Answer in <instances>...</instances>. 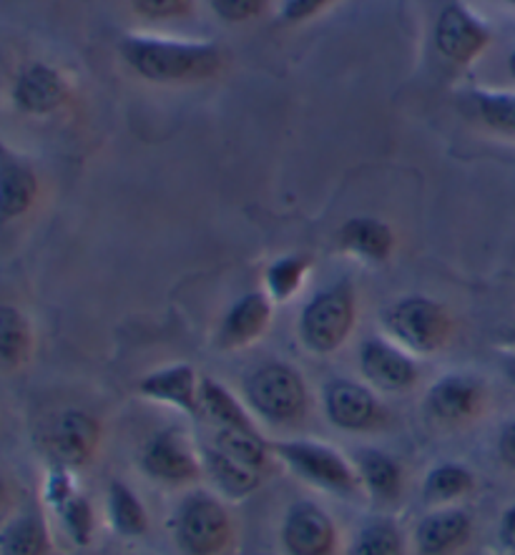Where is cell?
I'll return each mask as SVG.
<instances>
[{
	"instance_id": "1f68e13d",
	"label": "cell",
	"mask_w": 515,
	"mask_h": 555,
	"mask_svg": "<svg viewBox=\"0 0 515 555\" xmlns=\"http://www.w3.org/2000/svg\"><path fill=\"white\" fill-rule=\"evenodd\" d=\"M211 11L224 23H247L267 8V0H209Z\"/></svg>"
},
{
	"instance_id": "836d02e7",
	"label": "cell",
	"mask_w": 515,
	"mask_h": 555,
	"mask_svg": "<svg viewBox=\"0 0 515 555\" xmlns=\"http://www.w3.org/2000/svg\"><path fill=\"white\" fill-rule=\"evenodd\" d=\"M330 3H332V0H284V3H282V21L284 23H305Z\"/></svg>"
},
{
	"instance_id": "7402d4cb",
	"label": "cell",
	"mask_w": 515,
	"mask_h": 555,
	"mask_svg": "<svg viewBox=\"0 0 515 555\" xmlns=\"http://www.w3.org/2000/svg\"><path fill=\"white\" fill-rule=\"evenodd\" d=\"M202 465L204 470L209 473V478L217 482V488L229 498H244L255 493L259 488V470H252V467L236 463L234 457L214 448L202 450Z\"/></svg>"
},
{
	"instance_id": "f546056e",
	"label": "cell",
	"mask_w": 515,
	"mask_h": 555,
	"mask_svg": "<svg viewBox=\"0 0 515 555\" xmlns=\"http://www.w3.org/2000/svg\"><path fill=\"white\" fill-rule=\"evenodd\" d=\"M217 448L236 463L252 467V470H261L269 457V442L265 438H252V435L236 433V430H221L217 433Z\"/></svg>"
},
{
	"instance_id": "60d3db41",
	"label": "cell",
	"mask_w": 515,
	"mask_h": 555,
	"mask_svg": "<svg viewBox=\"0 0 515 555\" xmlns=\"http://www.w3.org/2000/svg\"><path fill=\"white\" fill-rule=\"evenodd\" d=\"M505 3H511V5H515V0H505Z\"/></svg>"
},
{
	"instance_id": "d590c367",
	"label": "cell",
	"mask_w": 515,
	"mask_h": 555,
	"mask_svg": "<svg viewBox=\"0 0 515 555\" xmlns=\"http://www.w3.org/2000/svg\"><path fill=\"white\" fill-rule=\"evenodd\" d=\"M501 541L505 543V548L515 551V505H511L508 511L503 513V520H501Z\"/></svg>"
},
{
	"instance_id": "e0dca14e",
	"label": "cell",
	"mask_w": 515,
	"mask_h": 555,
	"mask_svg": "<svg viewBox=\"0 0 515 555\" xmlns=\"http://www.w3.org/2000/svg\"><path fill=\"white\" fill-rule=\"evenodd\" d=\"M471 533V515L461 507H442V511H435L420 520L415 543L423 555H448L461 548Z\"/></svg>"
},
{
	"instance_id": "7c38bea8",
	"label": "cell",
	"mask_w": 515,
	"mask_h": 555,
	"mask_svg": "<svg viewBox=\"0 0 515 555\" xmlns=\"http://www.w3.org/2000/svg\"><path fill=\"white\" fill-rule=\"evenodd\" d=\"M324 412L330 423L343 430H370L379 423L383 410L368 387L352 383V379H335L324 390Z\"/></svg>"
},
{
	"instance_id": "d6a6232c",
	"label": "cell",
	"mask_w": 515,
	"mask_h": 555,
	"mask_svg": "<svg viewBox=\"0 0 515 555\" xmlns=\"http://www.w3.org/2000/svg\"><path fill=\"white\" fill-rule=\"evenodd\" d=\"M133 8H137V13L144 15V18L169 21L189 15V11H192V0H133Z\"/></svg>"
},
{
	"instance_id": "ffe728a7",
	"label": "cell",
	"mask_w": 515,
	"mask_h": 555,
	"mask_svg": "<svg viewBox=\"0 0 515 555\" xmlns=\"http://www.w3.org/2000/svg\"><path fill=\"white\" fill-rule=\"evenodd\" d=\"M199 400H202V410L211 420H217L221 430H236V433L252 435V438H261L259 427L252 423L247 410H244L240 400H236L224 385H219L217 379L202 377Z\"/></svg>"
},
{
	"instance_id": "ab89813d",
	"label": "cell",
	"mask_w": 515,
	"mask_h": 555,
	"mask_svg": "<svg viewBox=\"0 0 515 555\" xmlns=\"http://www.w3.org/2000/svg\"><path fill=\"white\" fill-rule=\"evenodd\" d=\"M511 339H513V343H515V327L511 330Z\"/></svg>"
},
{
	"instance_id": "8fae6325",
	"label": "cell",
	"mask_w": 515,
	"mask_h": 555,
	"mask_svg": "<svg viewBox=\"0 0 515 555\" xmlns=\"http://www.w3.org/2000/svg\"><path fill=\"white\" fill-rule=\"evenodd\" d=\"M486 402V387L471 375H446L427 390L425 408L435 420L461 425L478 415Z\"/></svg>"
},
{
	"instance_id": "6da1fadb",
	"label": "cell",
	"mask_w": 515,
	"mask_h": 555,
	"mask_svg": "<svg viewBox=\"0 0 515 555\" xmlns=\"http://www.w3.org/2000/svg\"><path fill=\"white\" fill-rule=\"evenodd\" d=\"M118 53L133 74L152 83L177 86L209 81L224 68V51L214 43L166 41L154 36H126Z\"/></svg>"
},
{
	"instance_id": "e575fe53",
	"label": "cell",
	"mask_w": 515,
	"mask_h": 555,
	"mask_svg": "<svg viewBox=\"0 0 515 555\" xmlns=\"http://www.w3.org/2000/svg\"><path fill=\"white\" fill-rule=\"evenodd\" d=\"M498 455L508 467L515 470V417L501 430V438H498Z\"/></svg>"
},
{
	"instance_id": "484cf974",
	"label": "cell",
	"mask_w": 515,
	"mask_h": 555,
	"mask_svg": "<svg viewBox=\"0 0 515 555\" xmlns=\"http://www.w3.org/2000/svg\"><path fill=\"white\" fill-rule=\"evenodd\" d=\"M473 486L475 478L465 465L442 463L427 473L423 495L427 503H450L458 501V498H465L473 490Z\"/></svg>"
},
{
	"instance_id": "f35d334b",
	"label": "cell",
	"mask_w": 515,
	"mask_h": 555,
	"mask_svg": "<svg viewBox=\"0 0 515 555\" xmlns=\"http://www.w3.org/2000/svg\"><path fill=\"white\" fill-rule=\"evenodd\" d=\"M508 68H511V74H513V78H515V51L511 53V61H508Z\"/></svg>"
},
{
	"instance_id": "30bf717a",
	"label": "cell",
	"mask_w": 515,
	"mask_h": 555,
	"mask_svg": "<svg viewBox=\"0 0 515 555\" xmlns=\"http://www.w3.org/2000/svg\"><path fill=\"white\" fill-rule=\"evenodd\" d=\"M282 543L289 555H330L335 548V522L320 505L295 503L284 518Z\"/></svg>"
},
{
	"instance_id": "d4e9b609",
	"label": "cell",
	"mask_w": 515,
	"mask_h": 555,
	"mask_svg": "<svg viewBox=\"0 0 515 555\" xmlns=\"http://www.w3.org/2000/svg\"><path fill=\"white\" fill-rule=\"evenodd\" d=\"M108 518L121 535L146 533L149 518L137 493L121 480H111L108 486Z\"/></svg>"
},
{
	"instance_id": "ba28073f",
	"label": "cell",
	"mask_w": 515,
	"mask_h": 555,
	"mask_svg": "<svg viewBox=\"0 0 515 555\" xmlns=\"http://www.w3.org/2000/svg\"><path fill=\"white\" fill-rule=\"evenodd\" d=\"M101 425L83 410H66L53 420L49 430L51 455L66 467L86 465L99 450Z\"/></svg>"
},
{
	"instance_id": "44dd1931",
	"label": "cell",
	"mask_w": 515,
	"mask_h": 555,
	"mask_svg": "<svg viewBox=\"0 0 515 555\" xmlns=\"http://www.w3.org/2000/svg\"><path fill=\"white\" fill-rule=\"evenodd\" d=\"M51 501L55 511L61 513L63 526L76 543L89 545L93 533V511L91 503L83 495H78L66 478V473L59 470L51 480Z\"/></svg>"
},
{
	"instance_id": "4dcf8cb0",
	"label": "cell",
	"mask_w": 515,
	"mask_h": 555,
	"mask_svg": "<svg viewBox=\"0 0 515 555\" xmlns=\"http://www.w3.org/2000/svg\"><path fill=\"white\" fill-rule=\"evenodd\" d=\"M467 99L473 101L475 114L480 116L482 124L495 131L515 133V96H511V93L475 91L467 93Z\"/></svg>"
},
{
	"instance_id": "f1b7e54d",
	"label": "cell",
	"mask_w": 515,
	"mask_h": 555,
	"mask_svg": "<svg viewBox=\"0 0 515 555\" xmlns=\"http://www.w3.org/2000/svg\"><path fill=\"white\" fill-rule=\"evenodd\" d=\"M350 555H405V538L392 520L368 522L355 535Z\"/></svg>"
},
{
	"instance_id": "9a60e30c",
	"label": "cell",
	"mask_w": 515,
	"mask_h": 555,
	"mask_svg": "<svg viewBox=\"0 0 515 555\" xmlns=\"http://www.w3.org/2000/svg\"><path fill=\"white\" fill-rule=\"evenodd\" d=\"M269 322H272V305L261 292H249L236 302L221 320L217 332L219 350H240L265 335Z\"/></svg>"
},
{
	"instance_id": "74e56055",
	"label": "cell",
	"mask_w": 515,
	"mask_h": 555,
	"mask_svg": "<svg viewBox=\"0 0 515 555\" xmlns=\"http://www.w3.org/2000/svg\"><path fill=\"white\" fill-rule=\"evenodd\" d=\"M505 377H508L511 385H515V357H511V360L505 362Z\"/></svg>"
},
{
	"instance_id": "5bb4252c",
	"label": "cell",
	"mask_w": 515,
	"mask_h": 555,
	"mask_svg": "<svg viewBox=\"0 0 515 555\" xmlns=\"http://www.w3.org/2000/svg\"><path fill=\"white\" fill-rule=\"evenodd\" d=\"M199 383L192 364H171V367L156 370L139 383V392L154 402H164L186 415H202Z\"/></svg>"
},
{
	"instance_id": "277c9868",
	"label": "cell",
	"mask_w": 515,
	"mask_h": 555,
	"mask_svg": "<svg viewBox=\"0 0 515 555\" xmlns=\"http://www.w3.org/2000/svg\"><path fill=\"white\" fill-rule=\"evenodd\" d=\"M383 322L395 343L417 354L438 352L450 339V314L427 297L400 299L387 309Z\"/></svg>"
},
{
	"instance_id": "4fadbf2b",
	"label": "cell",
	"mask_w": 515,
	"mask_h": 555,
	"mask_svg": "<svg viewBox=\"0 0 515 555\" xmlns=\"http://www.w3.org/2000/svg\"><path fill=\"white\" fill-rule=\"evenodd\" d=\"M360 367L372 385L387 392L408 390L417 383V364L410 360V354L377 337L362 343Z\"/></svg>"
},
{
	"instance_id": "cb8c5ba5",
	"label": "cell",
	"mask_w": 515,
	"mask_h": 555,
	"mask_svg": "<svg viewBox=\"0 0 515 555\" xmlns=\"http://www.w3.org/2000/svg\"><path fill=\"white\" fill-rule=\"evenodd\" d=\"M30 324L18 309L0 305V367H18L30 357Z\"/></svg>"
},
{
	"instance_id": "4316f807",
	"label": "cell",
	"mask_w": 515,
	"mask_h": 555,
	"mask_svg": "<svg viewBox=\"0 0 515 555\" xmlns=\"http://www.w3.org/2000/svg\"><path fill=\"white\" fill-rule=\"evenodd\" d=\"M46 548H49V535H46L41 518L36 515L15 518L0 533V553L3 555H46Z\"/></svg>"
},
{
	"instance_id": "7a4b0ae2",
	"label": "cell",
	"mask_w": 515,
	"mask_h": 555,
	"mask_svg": "<svg viewBox=\"0 0 515 555\" xmlns=\"http://www.w3.org/2000/svg\"><path fill=\"white\" fill-rule=\"evenodd\" d=\"M355 287L350 280L332 284L309 299L299 320V335L309 350L330 354L339 350L355 327Z\"/></svg>"
},
{
	"instance_id": "3957f363",
	"label": "cell",
	"mask_w": 515,
	"mask_h": 555,
	"mask_svg": "<svg viewBox=\"0 0 515 555\" xmlns=\"http://www.w3.org/2000/svg\"><path fill=\"white\" fill-rule=\"evenodd\" d=\"M244 398L267 423L289 425L305 417L309 395L302 375L295 367L272 362L252 372L244 385Z\"/></svg>"
},
{
	"instance_id": "8d00e7d4",
	"label": "cell",
	"mask_w": 515,
	"mask_h": 555,
	"mask_svg": "<svg viewBox=\"0 0 515 555\" xmlns=\"http://www.w3.org/2000/svg\"><path fill=\"white\" fill-rule=\"evenodd\" d=\"M5 507H8V490L3 486V480H0V520H3Z\"/></svg>"
},
{
	"instance_id": "83f0119b",
	"label": "cell",
	"mask_w": 515,
	"mask_h": 555,
	"mask_svg": "<svg viewBox=\"0 0 515 555\" xmlns=\"http://www.w3.org/2000/svg\"><path fill=\"white\" fill-rule=\"evenodd\" d=\"M307 272L309 259L299 257V254H289V257L272 261L265 274L269 297H272L274 302H289V299L302 289Z\"/></svg>"
},
{
	"instance_id": "603a6c76",
	"label": "cell",
	"mask_w": 515,
	"mask_h": 555,
	"mask_svg": "<svg viewBox=\"0 0 515 555\" xmlns=\"http://www.w3.org/2000/svg\"><path fill=\"white\" fill-rule=\"evenodd\" d=\"M358 475L362 486L375 501L390 503L402 490V467L395 463V457L379 450H360L358 453Z\"/></svg>"
},
{
	"instance_id": "9c48e42d",
	"label": "cell",
	"mask_w": 515,
	"mask_h": 555,
	"mask_svg": "<svg viewBox=\"0 0 515 555\" xmlns=\"http://www.w3.org/2000/svg\"><path fill=\"white\" fill-rule=\"evenodd\" d=\"M435 43L438 51L453 63H473L490 43L488 28L475 21L463 5L450 3L442 8L438 26H435Z\"/></svg>"
},
{
	"instance_id": "ac0fdd59",
	"label": "cell",
	"mask_w": 515,
	"mask_h": 555,
	"mask_svg": "<svg viewBox=\"0 0 515 555\" xmlns=\"http://www.w3.org/2000/svg\"><path fill=\"white\" fill-rule=\"evenodd\" d=\"M38 179L30 164L0 144V219H15L30 209Z\"/></svg>"
},
{
	"instance_id": "2e32d148",
	"label": "cell",
	"mask_w": 515,
	"mask_h": 555,
	"mask_svg": "<svg viewBox=\"0 0 515 555\" xmlns=\"http://www.w3.org/2000/svg\"><path fill=\"white\" fill-rule=\"evenodd\" d=\"M13 99L26 114H53L55 108H61L66 103L68 86L55 68L46 66V63H34L15 81Z\"/></svg>"
},
{
	"instance_id": "52a82bcc",
	"label": "cell",
	"mask_w": 515,
	"mask_h": 555,
	"mask_svg": "<svg viewBox=\"0 0 515 555\" xmlns=\"http://www.w3.org/2000/svg\"><path fill=\"white\" fill-rule=\"evenodd\" d=\"M141 465L152 478L162 482H192L199 478L202 460L181 430H164L146 442Z\"/></svg>"
},
{
	"instance_id": "d6986e66",
	"label": "cell",
	"mask_w": 515,
	"mask_h": 555,
	"mask_svg": "<svg viewBox=\"0 0 515 555\" xmlns=\"http://www.w3.org/2000/svg\"><path fill=\"white\" fill-rule=\"evenodd\" d=\"M337 244L364 261H387L395 249L392 229L375 217L347 219L337 232Z\"/></svg>"
},
{
	"instance_id": "8992f818",
	"label": "cell",
	"mask_w": 515,
	"mask_h": 555,
	"mask_svg": "<svg viewBox=\"0 0 515 555\" xmlns=\"http://www.w3.org/2000/svg\"><path fill=\"white\" fill-rule=\"evenodd\" d=\"M232 538V522L217 498L196 493L177 513V543L189 555H219Z\"/></svg>"
},
{
	"instance_id": "5b68a950",
	"label": "cell",
	"mask_w": 515,
	"mask_h": 555,
	"mask_svg": "<svg viewBox=\"0 0 515 555\" xmlns=\"http://www.w3.org/2000/svg\"><path fill=\"white\" fill-rule=\"evenodd\" d=\"M269 450H274L292 473H297L299 478H305L317 488L350 495L360 486V475L347 463V457L339 455L335 448L322 446V442H274V446H269Z\"/></svg>"
}]
</instances>
